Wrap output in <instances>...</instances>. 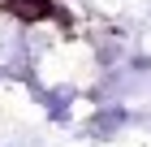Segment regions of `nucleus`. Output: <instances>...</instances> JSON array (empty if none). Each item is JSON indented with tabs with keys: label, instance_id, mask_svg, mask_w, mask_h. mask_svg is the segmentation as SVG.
<instances>
[{
	"label": "nucleus",
	"instance_id": "obj_1",
	"mask_svg": "<svg viewBox=\"0 0 151 147\" xmlns=\"http://www.w3.org/2000/svg\"><path fill=\"white\" fill-rule=\"evenodd\" d=\"M47 9L52 4H43V0H9V13H17V17H43Z\"/></svg>",
	"mask_w": 151,
	"mask_h": 147
}]
</instances>
